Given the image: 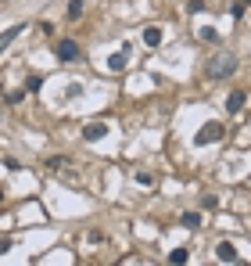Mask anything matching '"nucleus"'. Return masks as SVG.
Wrapping results in <instances>:
<instances>
[{
    "instance_id": "1",
    "label": "nucleus",
    "mask_w": 251,
    "mask_h": 266,
    "mask_svg": "<svg viewBox=\"0 0 251 266\" xmlns=\"http://www.w3.org/2000/svg\"><path fill=\"white\" fill-rule=\"evenodd\" d=\"M237 68V58L233 54H219L212 65H208V80H226V75H233Z\"/></svg>"
},
{
    "instance_id": "2",
    "label": "nucleus",
    "mask_w": 251,
    "mask_h": 266,
    "mask_svg": "<svg viewBox=\"0 0 251 266\" xmlns=\"http://www.w3.org/2000/svg\"><path fill=\"white\" fill-rule=\"evenodd\" d=\"M223 123H204L201 130H197V137H194V144L197 147H208V144H216V140H223Z\"/></svg>"
},
{
    "instance_id": "3",
    "label": "nucleus",
    "mask_w": 251,
    "mask_h": 266,
    "mask_svg": "<svg viewBox=\"0 0 251 266\" xmlns=\"http://www.w3.org/2000/svg\"><path fill=\"white\" fill-rule=\"evenodd\" d=\"M54 54H58V61H75L79 58V44L75 40H58L54 44Z\"/></svg>"
},
{
    "instance_id": "4",
    "label": "nucleus",
    "mask_w": 251,
    "mask_h": 266,
    "mask_svg": "<svg viewBox=\"0 0 251 266\" xmlns=\"http://www.w3.org/2000/svg\"><path fill=\"white\" fill-rule=\"evenodd\" d=\"M25 32V22H15L11 29H4V32H0V51H4V47H11L15 40H18V36Z\"/></svg>"
},
{
    "instance_id": "5",
    "label": "nucleus",
    "mask_w": 251,
    "mask_h": 266,
    "mask_svg": "<svg viewBox=\"0 0 251 266\" xmlns=\"http://www.w3.org/2000/svg\"><path fill=\"white\" fill-rule=\"evenodd\" d=\"M126 65H130V44H126L122 51H115V54L108 58V68H111V72H122Z\"/></svg>"
},
{
    "instance_id": "6",
    "label": "nucleus",
    "mask_w": 251,
    "mask_h": 266,
    "mask_svg": "<svg viewBox=\"0 0 251 266\" xmlns=\"http://www.w3.org/2000/svg\"><path fill=\"white\" fill-rule=\"evenodd\" d=\"M247 104V97H244V90H233L230 97H226V111L230 116H240V108Z\"/></svg>"
},
{
    "instance_id": "7",
    "label": "nucleus",
    "mask_w": 251,
    "mask_h": 266,
    "mask_svg": "<svg viewBox=\"0 0 251 266\" xmlns=\"http://www.w3.org/2000/svg\"><path fill=\"white\" fill-rule=\"evenodd\" d=\"M82 137H87V140H101V137H108V123H87V126H82Z\"/></svg>"
},
{
    "instance_id": "8",
    "label": "nucleus",
    "mask_w": 251,
    "mask_h": 266,
    "mask_svg": "<svg viewBox=\"0 0 251 266\" xmlns=\"http://www.w3.org/2000/svg\"><path fill=\"white\" fill-rule=\"evenodd\" d=\"M216 255H219V262H237V248H233V241H219V245H216Z\"/></svg>"
},
{
    "instance_id": "9",
    "label": "nucleus",
    "mask_w": 251,
    "mask_h": 266,
    "mask_svg": "<svg viewBox=\"0 0 251 266\" xmlns=\"http://www.w3.org/2000/svg\"><path fill=\"white\" fill-rule=\"evenodd\" d=\"M144 44H147V47H158V44H161V29H158V25H147V29H144Z\"/></svg>"
},
{
    "instance_id": "10",
    "label": "nucleus",
    "mask_w": 251,
    "mask_h": 266,
    "mask_svg": "<svg viewBox=\"0 0 251 266\" xmlns=\"http://www.w3.org/2000/svg\"><path fill=\"white\" fill-rule=\"evenodd\" d=\"M197 36H201L204 44H219V32H216L212 25H201V29H197Z\"/></svg>"
},
{
    "instance_id": "11",
    "label": "nucleus",
    "mask_w": 251,
    "mask_h": 266,
    "mask_svg": "<svg viewBox=\"0 0 251 266\" xmlns=\"http://www.w3.org/2000/svg\"><path fill=\"white\" fill-rule=\"evenodd\" d=\"M183 226H187V231H197V226H201V216L197 212H183V219H180Z\"/></svg>"
},
{
    "instance_id": "12",
    "label": "nucleus",
    "mask_w": 251,
    "mask_h": 266,
    "mask_svg": "<svg viewBox=\"0 0 251 266\" xmlns=\"http://www.w3.org/2000/svg\"><path fill=\"white\" fill-rule=\"evenodd\" d=\"M187 259H190L187 248H173V252H169V262H187Z\"/></svg>"
},
{
    "instance_id": "13",
    "label": "nucleus",
    "mask_w": 251,
    "mask_h": 266,
    "mask_svg": "<svg viewBox=\"0 0 251 266\" xmlns=\"http://www.w3.org/2000/svg\"><path fill=\"white\" fill-rule=\"evenodd\" d=\"M39 87H44V80H39V75H29V80H25V90H29V94H36Z\"/></svg>"
},
{
    "instance_id": "14",
    "label": "nucleus",
    "mask_w": 251,
    "mask_h": 266,
    "mask_svg": "<svg viewBox=\"0 0 251 266\" xmlns=\"http://www.w3.org/2000/svg\"><path fill=\"white\" fill-rule=\"evenodd\" d=\"M82 15V0H68V18H79Z\"/></svg>"
},
{
    "instance_id": "15",
    "label": "nucleus",
    "mask_w": 251,
    "mask_h": 266,
    "mask_svg": "<svg viewBox=\"0 0 251 266\" xmlns=\"http://www.w3.org/2000/svg\"><path fill=\"white\" fill-rule=\"evenodd\" d=\"M65 166H68V162H65V159H61V155H54V159H51V162H47V169H54V173H61V169H65Z\"/></svg>"
},
{
    "instance_id": "16",
    "label": "nucleus",
    "mask_w": 251,
    "mask_h": 266,
    "mask_svg": "<svg viewBox=\"0 0 251 266\" xmlns=\"http://www.w3.org/2000/svg\"><path fill=\"white\" fill-rule=\"evenodd\" d=\"M25 94H29V90H15V94H8V104H18Z\"/></svg>"
},
{
    "instance_id": "17",
    "label": "nucleus",
    "mask_w": 251,
    "mask_h": 266,
    "mask_svg": "<svg viewBox=\"0 0 251 266\" xmlns=\"http://www.w3.org/2000/svg\"><path fill=\"white\" fill-rule=\"evenodd\" d=\"M79 94H82V87H79V83H72V87L65 90V97H79Z\"/></svg>"
},
{
    "instance_id": "18",
    "label": "nucleus",
    "mask_w": 251,
    "mask_h": 266,
    "mask_svg": "<svg viewBox=\"0 0 251 266\" xmlns=\"http://www.w3.org/2000/svg\"><path fill=\"white\" fill-rule=\"evenodd\" d=\"M0 198H4V195H0Z\"/></svg>"
}]
</instances>
